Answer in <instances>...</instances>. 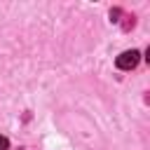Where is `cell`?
Instances as JSON below:
<instances>
[{
	"instance_id": "obj_1",
	"label": "cell",
	"mask_w": 150,
	"mask_h": 150,
	"mask_svg": "<svg viewBox=\"0 0 150 150\" xmlns=\"http://www.w3.org/2000/svg\"><path fill=\"white\" fill-rule=\"evenodd\" d=\"M138 61H141V54H138L136 49H127V52H122V54L115 59V66H117L120 70H134V68L138 66Z\"/></svg>"
},
{
	"instance_id": "obj_2",
	"label": "cell",
	"mask_w": 150,
	"mask_h": 150,
	"mask_svg": "<svg viewBox=\"0 0 150 150\" xmlns=\"http://www.w3.org/2000/svg\"><path fill=\"white\" fill-rule=\"evenodd\" d=\"M7 148H9V141H7V136L0 134V150H7Z\"/></svg>"
},
{
	"instance_id": "obj_3",
	"label": "cell",
	"mask_w": 150,
	"mask_h": 150,
	"mask_svg": "<svg viewBox=\"0 0 150 150\" xmlns=\"http://www.w3.org/2000/svg\"><path fill=\"white\" fill-rule=\"evenodd\" d=\"M120 14H122L120 9H112V12H110V21H117V16H120Z\"/></svg>"
}]
</instances>
